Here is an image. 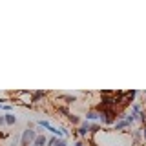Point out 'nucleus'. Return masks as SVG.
Segmentation results:
<instances>
[{
	"label": "nucleus",
	"mask_w": 146,
	"mask_h": 146,
	"mask_svg": "<svg viewBox=\"0 0 146 146\" xmlns=\"http://www.w3.org/2000/svg\"><path fill=\"white\" fill-rule=\"evenodd\" d=\"M99 121L102 122V124L111 126V124H115V122L119 121V111H117L115 108L104 110V111H100V113H99Z\"/></svg>",
	"instance_id": "1"
},
{
	"label": "nucleus",
	"mask_w": 146,
	"mask_h": 146,
	"mask_svg": "<svg viewBox=\"0 0 146 146\" xmlns=\"http://www.w3.org/2000/svg\"><path fill=\"white\" fill-rule=\"evenodd\" d=\"M38 135L35 130H31V128H26L24 131H22V137H20V144L22 146H29V144H33V141H35V137Z\"/></svg>",
	"instance_id": "2"
},
{
	"label": "nucleus",
	"mask_w": 146,
	"mask_h": 146,
	"mask_svg": "<svg viewBox=\"0 0 146 146\" xmlns=\"http://www.w3.org/2000/svg\"><path fill=\"white\" fill-rule=\"evenodd\" d=\"M79 137H88V133H90V122L88 121H82L80 124H79V130L75 131Z\"/></svg>",
	"instance_id": "3"
},
{
	"label": "nucleus",
	"mask_w": 146,
	"mask_h": 146,
	"mask_svg": "<svg viewBox=\"0 0 146 146\" xmlns=\"http://www.w3.org/2000/svg\"><path fill=\"white\" fill-rule=\"evenodd\" d=\"M46 95H48V93H46V91H42V90L33 91V93H31V102H40V100H42Z\"/></svg>",
	"instance_id": "4"
},
{
	"label": "nucleus",
	"mask_w": 146,
	"mask_h": 146,
	"mask_svg": "<svg viewBox=\"0 0 146 146\" xmlns=\"http://www.w3.org/2000/svg\"><path fill=\"white\" fill-rule=\"evenodd\" d=\"M113 128H115L117 131H122V130H126V128H130V124L126 122V119H119L115 124H113Z\"/></svg>",
	"instance_id": "5"
},
{
	"label": "nucleus",
	"mask_w": 146,
	"mask_h": 146,
	"mask_svg": "<svg viewBox=\"0 0 146 146\" xmlns=\"http://www.w3.org/2000/svg\"><path fill=\"white\" fill-rule=\"evenodd\" d=\"M46 143H48V137L40 133V135H36V137H35V141H33V144H31V146H44Z\"/></svg>",
	"instance_id": "6"
},
{
	"label": "nucleus",
	"mask_w": 146,
	"mask_h": 146,
	"mask_svg": "<svg viewBox=\"0 0 146 146\" xmlns=\"http://www.w3.org/2000/svg\"><path fill=\"white\" fill-rule=\"evenodd\" d=\"M97 119H99V113L95 111V110H88V113H86V121L93 122V121H97Z\"/></svg>",
	"instance_id": "7"
},
{
	"label": "nucleus",
	"mask_w": 146,
	"mask_h": 146,
	"mask_svg": "<svg viewBox=\"0 0 146 146\" xmlns=\"http://www.w3.org/2000/svg\"><path fill=\"white\" fill-rule=\"evenodd\" d=\"M58 99L66 100V104H73V102L77 100V97H75V95H73V97H71V95H58Z\"/></svg>",
	"instance_id": "8"
},
{
	"label": "nucleus",
	"mask_w": 146,
	"mask_h": 146,
	"mask_svg": "<svg viewBox=\"0 0 146 146\" xmlns=\"http://www.w3.org/2000/svg\"><path fill=\"white\" fill-rule=\"evenodd\" d=\"M6 119V124H17V117L13 115V113H7V115H4Z\"/></svg>",
	"instance_id": "9"
},
{
	"label": "nucleus",
	"mask_w": 146,
	"mask_h": 146,
	"mask_svg": "<svg viewBox=\"0 0 146 146\" xmlns=\"http://www.w3.org/2000/svg\"><path fill=\"white\" fill-rule=\"evenodd\" d=\"M68 119H70V122H71V124H75V126H79V124H80V122H82V121H80V117H77V115H73V113H71V115H70V117H68Z\"/></svg>",
	"instance_id": "10"
},
{
	"label": "nucleus",
	"mask_w": 146,
	"mask_h": 146,
	"mask_svg": "<svg viewBox=\"0 0 146 146\" xmlns=\"http://www.w3.org/2000/svg\"><path fill=\"white\" fill-rule=\"evenodd\" d=\"M99 130H100V124H97V122H90V133H97Z\"/></svg>",
	"instance_id": "11"
},
{
	"label": "nucleus",
	"mask_w": 146,
	"mask_h": 146,
	"mask_svg": "<svg viewBox=\"0 0 146 146\" xmlns=\"http://www.w3.org/2000/svg\"><path fill=\"white\" fill-rule=\"evenodd\" d=\"M137 119L141 121V124H143V126H146V111H141V113H139V117H137Z\"/></svg>",
	"instance_id": "12"
},
{
	"label": "nucleus",
	"mask_w": 146,
	"mask_h": 146,
	"mask_svg": "<svg viewBox=\"0 0 146 146\" xmlns=\"http://www.w3.org/2000/svg\"><path fill=\"white\" fill-rule=\"evenodd\" d=\"M58 111H60V113H62V115H68V117H70V115H71V113H70V111H68V108H64V106H58Z\"/></svg>",
	"instance_id": "13"
},
{
	"label": "nucleus",
	"mask_w": 146,
	"mask_h": 146,
	"mask_svg": "<svg viewBox=\"0 0 146 146\" xmlns=\"http://www.w3.org/2000/svg\"><path fill=\"white\" fill-rule=\"evenodd\" d=\"M55 146H68V143H66V139H57Z\"/></svg>",
	"instance_id": "14"
},
{
	"label": "nucleus",
	"mask_w": 146,
	"mask_h": 146,
	"mask_svg": "<svg viewBox=\"0 0 146 146\" xmlns=\"http://www.w3.org/2000/svg\"><path fill=\"white\" fill-rule=\"evenodd\" d=\"M55 143H57V137H49V139H48V143H46V144H49V146H55Z\"/></svg>",
	"instance_id": "15"
},
{
	"label": "nucleus",
	"mask_w": 146,
	"mask_h": 146,
	"mask_svg": "<svg viewBox=\"0 0 146 146\" xmlns=\"http://www.w3.org/2000/svg\"><path fill=\"white\" fill-rule=\"evenodd\" d=\"M133 139H135V141H139V139H141V130L133 131Z\"/></svg>",
	"instance_id": "16"
},
{
	"label": "nucleus",
	"mask_w": 146,
	"mask_h": 146,
	"mask_svg": "<svg viewBox=\"0 0 146 146\" xmlns=\"http://www.w3.org/2000/svg\"><path fill=\"white\" fill-rule=\"evenodd\" d=\"M141 137H143V139L146 141V126H143V128H141Z\"/></svg>",
	"instance_id": "17"
},
{
	"label": "nucleus",
	"mask_w": 146,
	"mask_h": 146,
	"mask_svg": "<svg viewBox=\"0 0 146 146\" xmlns=\"http://www.w3.org/2000/svg\"><path fill=\"white\" fill-rule=\"evenodd\" d=\"M6 124V119H4V115H0V126Z\"/></svg>",
	"instance_id": "18"
},
{
	"label": "nucleus",
	"mask_w": 146,
	"mask_h": 146,
	"mask_svg": "<svg viewBox=\"0 0 146 146\" xmlns=\"http://www.w3.org/2000/svg\"><path fill=\"white\" fill-rule=\"evenodd\" d=\"M9 133H7V131H2V133H0V139H6V137H7Z\"/></svg>",
	"instance_id": "19"
},
{
	"label": "nucleus",
	"mask_w": 146,
	"mask_h": 146,
	"mask_svg": "<svg viewBox=\"0 0 146 146\" xmlns=\"http://www.w3.org/2000/svg\"><path fill=\"white\" fill-rule=\"evenodd\" d=\"M2 108L6 110V111H11V110H13V106H4V104H2Z\"/></svg>",
	"instance_id": "20"
},
{
	"label": "nucleus",
	"mask_w": 146,
	"mask_h": 146,
	"mask_svg": "<svg viewBox=\"0 0 146 146\" xmlns=\"http://www.w3.org/2000/svg\"><path fill=\"white\" fill-rule=\"evenodd\" d=\"M75 146H84V143H82V141H77V143H75Z\"/></svg>",
	"instance_id": "21"
},
{
	"label": "nucleus",
	"mask_w": 146,
	"mask_h": 146,
	"mask_svg": "<svg viewBox=\"0 0 146 146\" xmlns=\"http://www.w3.org/2000/svg\"><path fill=\"white\" fill-rule=\"evenodd\" d=\"M2 102H6V99H0V108H2Z\"/></svg>",
	"instance_id": "22"
},
{
	"label": "nucleus",
	"mask_w": 146,
	"mask_h": 146,
	"mask_svg": "<svg viewBox=\"0 0 146 146\" xmlns=\"http://www.w3.org/2000/svg\"><path fill=\"white\" fill-rule=\"evenodd\" d=\"M143 97H144V102H146V91H143Z\"/></svg>",
	"instance_id": "23"
},
{
	"label": "nucleus",
	"mask_w": 146,
	"mask_h": 146,
	"mask_svg": "<svg viewBox=\"0 0 146 146\" xmlns=\"http://www.w3.org/2000/svg\"><path fill=\"white\" fill-rule=\"evenodd\" d=\"M9 146H18V144H17V139H15V143H13V144H9Z\"/></svg>",
	"instance_id": "24"
}]
</instances>
